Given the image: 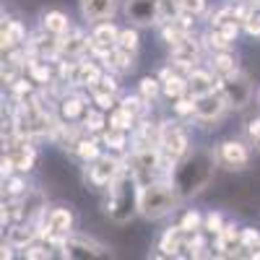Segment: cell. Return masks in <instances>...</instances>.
<instances>
[{
	"instance_id": "cell-6",
	"label": "cell",
	"mask_w": 260,
	"mask_h": 260,
	"mask_svg": "<svg viewBox=\"0 0 260 260\" xmlns=\"http://www.w3.org/2000/svg\"><path fill=\"white\" fill-rule=\"evenodd\" d=\"M125 16L136 26H154L161 18L159 0H125Z\"/></svg>"
},
{
	"instance_id": "cell-13",
	"label": "cell",
	"mask_w": 260,
	"mask_h": 260,
	"mask_svg": "<svg viewBox=\"0 0 260 260\" xmlns=\"http://www.w3.org/2000/svg\"><path fill=\"white\" fill-rule=\"evenodd\" d=\"M198 47L192 45V42L185 37L182 42H177L175 47H172V65L175 68H182V71H195V65H198Z\"/></svg>"
},
{
	"instance_id": "cell-7",
	"label": "cell",
	"mask_w": 260,
	"mask_h": 260,
	"mask_svg": "<svg viewBox=\"0 0 260 260\" xmlns=\"http://www.w3.org/2000/svg\"><path fill=\"white\" fill-rule=\"evenodd\" d=\"M122 175V167L115 156H99L94 161H89V182L96 187H112L115 180Z\"/></svg>"
},
{
	"instance_id": "cell-30",
	"label": "cell",
	"mask_w": 260,
	"mask_h": 260,
	"mask_svg": "<svg viewBox=\"0 0 260 260\" xmlns=\"http://www.w3.org/2000/svg\"><path fill=\"white\" fill-rule=\"evenodd\" d=\"M206 42H208V47L213 50V52H232V39H226L224 34H221V29H213V31H208L206 34Z\"/></svg>"
},
{
	"instance_id": "cell-19",
	"label": "cell",
	"mask_w": 260,
	"mask_h": 260,
	"mask_svg": "<svg viewBox=\"0 0 260 260\" xmlns=\"http://www.w3.org/2000/svg\"><path fill=\"white\" fill-rule=\"evenodd\" d=\"M3 50H13V47H18V45H24L26 42V31H24V26L18 24V21H6L3 24Z\"/></svg>"
},
{
	"instance_id": "cell-10",
	"label": "cell",
	"mask_w": 260,
	"mask_h": 260,
	"mask_svg": "<svg viewBox=\"0 0 260 260\" xmlns=\"http://www.w3.org/2000/svg\"><path fill=\"white\" fill-rule=\"evenodd\" d=\"M62 255L65 257H73V255H107V247L99 245L91 237H83V234H68V240L62 245Z\"/></svg>"
},
{
	"instance_id": "cell-24",
	"label": "cell",
	"mask_w": 260,
	"mask_h": 260,
	"mask_svg": "<svg viewBox=\"0 0 260 260\" xmlns=\"http://www.w3.org/2000/svg\"><path fill=\"white\" fill-rule=\"evenodd\" d=\"M161 89H164V94H167L169 99H180V96L187 94V78H182V76H177V73H172L169 78L161 81Z\"/></svg>"
},
{
	"instance_id": "cell-15",
	"label": "cell",
	"mask_w": 260,
	"mask_h": 260,
	"mask_svg": "<svg viewBox=\"0 0 260 260\" xmlns=\"http://www.w3.org/2000/svg\"><path fill=\"white\" fill-rule=\"evenodd\" d=\"M42 31H47L52 37H65L71 31V24H68V16L60 13V11H50L42 16Z\"/></svg>"
},
{
	"instance_id": "cell-2",
	"label": "cell",
	"mask_w": 260,
	"mask_h": 260,
	"mask_svg": "<svg viewBox=\"0 0 260 260\" xmlns=\"http://www.w3.org/2000/svg\"><path fill=\"white\" fill-rule=\"evenodd\" d=\"M211 175H213V156L198 151V154H192L177 169L175 185H177L180 195H195V192H201L211 182Z\"/></svg>"
},
{
	"instance_id": "cell-8",
	"label": "cell",
	"mask_w": 260,
	"mask_h": 260,
	"mask_svg": "<svg viewBox=\"0 0 260 260\" xmlns=\"http://www.w3.org/2000/svg\"><path fill=\"white\" fill-rule=\"evenodd\" d=\"M216 161H219L224 169H232V172H240L247 167L250 161V151L242 141H224L216 151Z\"/></svg>"
},
{
	"instance_id": "cell-1",
	"label": "cell",
	"mask_w": 260,
	"mask_h": 260,
	"mask_svg": "<svg viewBox=\"0 0 260 260\" xmlns=\"http://www.w3.org/2000/svg\"><path fill=\"white\" fill-rule=\"evenodd\" d=\"M177 201H180L177 185L151 182L146 187H138V211L148 221H156V219H161V216L172 213L177 208Z\"/></svg>"
},
{
	"instance_id": "cell-9",
	"label": "cell",
	"mask_w": 260,
	"mask_h": 260,
	"mask_svg": "<svg viewBox=\"0 0 260 260\" xmlns=\"http://www.w3.org/2000/svg\"><path fill=\"white\" fill-rule=\"evenodd\" d=\"M224 110H226V99L221 91H208V94L195 96V117L203 122L219 120L224 115Z\"/></svg>"
},
{
	"instance_id": "cell-22",
	"label": "cell",
	"mask_w": 260,
	"mask_h": 260,
	"mask_svg": "<svg viewBox=\"0 0 260 260\" xmlns=\"http://www.w3.org/2000/svg\"><path fill=\"white\" fill-rule=\"evenodd\" d=\"M102 71L96 68V62H78V76H76V86H91L96 89L102 81Z\"/></svg>"
},
{
	"instance_id": "cell-26",
	"label": "cell",
	"mask_w": 260,
	"mask_h": 260,
	"mask_svg": "<svg viewBox=\"0 0 260 260\" xmlns=\"http://www.w3.org/2000/svg\"><path fill=\"white\" fill-rule=\"evenodd\" d=\"M11 156H13L18 172H29V169L34 167V161H37V154H34V148H31V146H18Z\"/></svg>"
},
{
	"instance_id": "cell-40",
	"label": "cell",
	"mask_w": 260,
	"mask_h": 260,
	"mask_svg": "<svg viewBox=\"0 0 260 260\" xmlns=\"http://www.w3.org/2000/svg\"><path fill=\"white\" fill-rule=\"evenodd\" d=\"M237 16H234V8H221V11H216L213 13V18H211V24H213V29H221L226 21H234Z\"/></svg>"
},
{
	"instance_id": "cell-31",
	"label": "cell",
	"mask_w": 260,
	"mask_h": 260,
	"mask_svg": "<svg viewBox=\"0 0 260 260\" xmlns=\"http://www.w3.org/2000/svg\"><path fill=\"white\" fill-rule=\"evenodd\" d=\"M83 127L89 130V133H102V130L107 127V122H104V110H91V112H86Z\"/></svg>"
},
{
	"instance_id": "cell-27",
	"label": "cell",
	"mask_w": 260,
	"mask_h": 260,
	"mask_svg": "<svg viewBox=\"0 0 260 260\" xmlns=\"http://www.w3.org/2000/svg\"><path fill=\"white\" fill-rule=\"evenodd\" d=\"M133 122H136V115L130 110H125V107H117L110 115V127H117V130H133L136 127Z\"/></svg>"
},
{
	"instance_id": "cell-4",
	"label": "cell",
	"mask_w": 260,
	"mask_h": 260,
	"mask_svg": "<svg viewBox=\"0 0 260 260\" xmlns=\"http://www.w3.org/2000/svg\"><path fill=\"white\" fill-rule=\"evenodd\" d=\"M159 146H161V154L169 161H177L187 154L190 141L180 122H161V143Z\"/></svg>"
},
{
	"instance_id": "cell-34",
	"label": "cell",
	"mask_w": 260,
	"mask_h": 260,
	"mask_svg": "<svg viewBox=\"0 0 260 260\" xmlns=\"http://www.w3.org/2000/svg\"><path fill=\"white\" fill-rule=\"evenodd\" d=\"M161 91H164V89H161V81H156V78H143L141 86H138V94H143L148 102H154Z\"/></svg>"
},
{
	"instance_id": "cell-35",
	"label": "cell",
	"mask_w": 260,
	"mask_h": 260,
	"mask_svg": "<svg viewBox=\"0 0 260 260\" xmlns=\"http://www.w3.org/2000/svg\"><path fill=\"white\" fill-rule=\"evenodd\" d=\"M24 192H29L24 177H6V195L8 198H18V195H24Z\"/></svg>"
},
{
	"instance_id": "cell-41",
	"label": "cell",
	"mask_w": 260,
	"mask_h": 260,
	"mask_svg": "<svg viewBox=\"0 0 260 260\" xmlns=\"http://www.w3.org/2000/svg\"><path fill=\"white\" fill-rule=\"evenodd\" d=\"M257 242H260V232H255V229H242L240 247H245V250H255Z\"/></svg>"
},
{
	"instance_id": "cell-28",
	"label": "cell",
	"mask_w": 260,
	"mask_h": 260,
	"mask_svg": "<svg viewBox=\"0 0 260 260\" xmlns=\"http://www.w3.org/2000/svg\"><path fill=\"white\" fill-rule=\"evenodd\" d=\"M76 154L83 159V161H94L102 156V148H99V141L96 138H81L78 146H76Z\"/></svg>"
},
{
	"instance_id": "cell-12",
	"label": "cell",
	"mask_w": 260,
	"mask_h": 260,
	"mask_svg": "<svg viewBox=\"0 0 260 260\" xmlns=\"http://www.w3.org/2000/svg\"><path fill=\"white\" fill-rule=\"evenodd\" d=\"M117 13V0H81V16L89 24L110 21Z\"/></svg>"
},
{
	"instance_id": "cell-33",
	"label": "cell",
	"mask_w": 260,
	"mask_h": 260,
	"mask_svg": "<svg viewBox=\"0 0 260 260\" xmlns=\"http://www.w3.org/2000/svg\"><path fill=\"white\" fill-rule=\"evenodd\" d=\"M180 226H182V232H185V234H192V232H201V229H203V216H201L198 211H187V213L182 216V221H180Z\"/></svg>"
},
{
	"instance_id": "cell-48",
	"label": "cell",
	"mask_w": 260,
	"mask_h": 260,
	"mask_svg": "<svg viewBox=\"0 0 260 260\" xmlns=\"http://www.w3.org/2000/svg\"><path fill=\"white\" fill-rule=\"evenodd\" d=\"M257 102H260V91H257Z\"/></svg>"
},
{
	"instance_id": "cell-32",
	"label": "cell",
	"mask_w": 260,
	"mask_h": 260,
	"mask_svg": "<svg viewBox=\"0 0 260 260\" xmlns=\"http://www.w3.org/2000/svg\"><path fill=\"white\" fill-rule=\"evenodd\" d=\"M141 45V37H138V29H120V42H117V47L122 50H130V52H136Z\"/></svg>"
},
{
	"instance_id": "cell-39",
	"label": "cell",
	"mask_w": 260,
	"mask_h": 260,
	"mask_svg": "<svg viewBox=\"0 0 260 260\" xmlns=\"http://www.w3.org/2000/svg\"><path fill=\"white\" fill-rule=\"evenodd\" d=\"M94 104L99 107V110H112V104H115V94H110V91H104V89H99V91H94Z\"/></svg>"
},
{
	"instance_id": "cell-47",
	"label": "cell",
	"mask_w": 260,
	"mask_h": 260,
	"mask_svg": "<svg viewBox=\"0 0 260 260\" xmlns=\"http://www.w3.org/2000/svg\"><path fill=\"white\" fill-rule=\"evenodd\" d=\"M247 133H250V138H260V117L250 120V125H247Z\"/></svg>"
},
{
	"instance_id": "cell-14",
	"label": "cell",
	"mask_w": 260,
	"mask_h": 260,
	"mask_svg": "<svg viewBox=\"0 0 260 260\" xmlns=\"http://www.w3.org/2000/svg\"><path fill=\"white\" fill-rule=\"evenodd\" d=\"M187 91H190L192 96H201V94L216 91V78H213L208 71L195 68V71L187 73Z\"/></svg>"
},
{
	"instance_id": "cell-36",
	"label": "cell",
	"mask_w": 260,
	"mask_h": 260,
	"mask_svg": "<svg viewBox=\"0 0 260 260\" xmlns=\"http://www.w3.org/2000/svg\"><path fill=\"white\" fill-rule=\"evenodd\" d=\"M203 11H206V0H180V13L201 16Z\"/></svg>"
},
{
	"instance_id": "cell-20",
	"label": "cell",
	"mask_w": 260,
	"mask_h": 260,
	"mask_svg": "<svg viewBox=\"0 0 260 260\" xmlns=\"http://www.w3.org/2000/svg\"><path fill=\"white\" fill-rule=\"evenodd\" d=\"M242 229H237V224H224V229L216 234V250L219 252H229L234 250V245H240Z\"/></svg>"
},
{
	"instance_id": "cell-29",
	"label": "cell",
	"mask_w": 260,
	"mask_h": 260,
	"mask_svg": "<svg viewBox=\"0 0 260 260\" xmlns=\"http://www.w3.org/2000/svg\"><path fill=\"white\" fill-rule=\"evenodd\" d=\"M29 76H31V81H37V83H50V81H52V71H50L47 60L31 57V62H29Z\"/></svg>"
},
{
	"instance_id": "cell-18",
	"label": "cell",
	"mask_w": 260,
	"mask_h": 260,
	"mask_svg": "<svg viewBox=\"0 0 260 260\" xmlns=\"http://www.w3.org/2000/svg\"><path fill=\"white\" fill-rule=\"evenodd\" d=\"M182 226L177 224V226H169L164 234H161V242H159V250L164 252V255H177V250L180 247H185V240H182Z\"/></svg>"
},
{
	"instance_id": "cell-11",
	"label": "cell",
	"mask_w": 260,
	"mask_h": 260,
	"mask_svg": "<svg viewBox=\"0 0 260 260\" xmlns=\"http://www.w3.org/2000/svg\"><path fill=\"white\" fill-rule=\"evenodd\" d=\"M120 42V29L112 24V21H99L91 31V50L94 52H110L117 47Z\"/></svg>"
},
{
	"instance_id": "cell-42",
	"label": "cell",
	"mask_w": 260,
	"mask_h": 260,
	"mask_svg": "<svg viewBox=\"0 0 260 260\" xmlns=\"http://www.w3.org/2000/svg\"><path fill=\"white\" fill-rule=\"evenodd\" d=\"M159 6H161V18L172 21V16H177L180 13V0H159Z\"/></svg>"
},
{
	"instance_id": "cell-3",
	"label": "cell",
	"mask_w": 260,
	"mask_h": 260,
	"mask_svg": "<svg viewBox=\"0 0 260 260\" xmlns=\"http://www.w3.org/2000/svg\"><path fill=\"white\" fill-rule=\"evenodd\" d=\"M138 208V195L133 198V192H130L127 187V180L120 175L112 185V198H110V206H107V211H110V216L115 221H127L130 216H133V211Z\"/></svg>"
},
{
	"instance_id": "cell-43",
	"label": "cell",
	"mask_w": 260,
	"mask_h": 260,
	"mask_svg": "<svg viewBox=\"0 0 260 260\" xmlns=\"http://www.w3.org/2000/svg\"><path fill=\"white\" fill-rule=\"evenodd\" d=\"M11 89H13V94H16L18 99H24V96H29V94H31V81L18 78V81H13V83H11Z\"/></svg>"
},
{
	"instance_id": "cell-37",
	"label": "cell",
	"mask_w": 260,
	"mask_h": 260,
	"mask_svg": "<svg viewBox=\"0 0 260 260\" xmlns=\"http://www.w3.org/2000/svg\"><path fill=\"white\" fill-rule=\"evenodd\" d=\"M175 112H177L180 117L195 115V96H192V99H187V96H180V99H175Z\"/></svg>"
},
{
	"instance_id": "cell-38",
	"label": "cell",
	"mask_w": 260,
	"mask_h": 260,
	"mask_svg": "<svg viewBox=\"0 0 260 260\" xmlns=\"http://www.w3.org/2000/svg\"><path fill=\"white\" fill-rule=\"evenodd\" d=\"M203 229L206 232H211V234H219L221 229H224V221H221V213H208L206 219H203Z\"/></svg>"
},
{
	"instance_id": "cell-25",
	"label": "cell",
	"mask_w": 260,
	"mask_h": 260,
	"mask_svg": "<svg viewBox=\"0 0 260 260\" xmlns=\"http://www.w3.org/2000/svg\"><path fill=\"white\" fill-rule=\"evenodd\" d=\"M102 143L110 148V151H115V154H120V151H125V146H127L125 130H117V127L104 130V133H102Z\"/></svg>"
},
{
	"instance_id": "cell-23",
	"label": "cell",
	"mask_w": 260,
	"mask_h": 260,
	"mask_svg": "<svg viewBox=\"0 0 260 260\" xmlns=\"http://www.w3.org/2000/svg\"><path fill=\"white\" fill-rule=\"evenodd\" d=\"M133 60H136V52L122 50V47H115V50L110 52V60H107V65H110L112 71H133Z\"/></svg>"
},
{
	"instance_id": "cell-21",
	"label": "cell",
	"mask_w": 260,
	"mask_h": 260,
	"mask_svg": "<svg viewBox=\"0 0 260 260\" xmlns=\"http://www.w3.org/2000/svg\"><path fill=\"white\" fill-rule=\"evenodd\" d=\"M83 112H86V99H81V96H65L60 102V117L62 120L76 122Z\"/></svg>"
},
{
	"instance_id": "cell-46",
	"label": "cell",
	"mask_w": 260,
	"mask_h": 260,
	"mask_svg": "<svg viewBox=\"0 0 260 260\" xmlns=\"http://www.w3.org/2000/svg\"><path fill=\"white\" fill-rule=\"evenodd\" d=\"M99 89L110 91V94H117V81H115L112 76H102V81H99Z\"/></svg>"
},
{
	"instance_id": "cell-16",
	"label": "cell",
	"mask_w": 260,
	"mask_h": 260,
	"mask_svg": "<svg viewBox=\"0 0 260 260\" xmlns=\"http://www.w3.org/2000/svg\"><path fill=\"white\" fill-rule=\"evenodd\" d=\"M37 237H39V229H34V226H21V224L8 226V242H11L13 247L26 250V247L37 240Z\"/></svg>"
},
{
	"instance_id": "cell-5",
	"label": "cell",
	"mask_w": 260,
	"mask_h": 260,
	"mask_svg": "<svg viewBox=\"0 0 260 260\" xmlns=\"http://www.w3.org/2000/svg\"><path fill=\"white\" fill-rule=\"evenodd\" d=\"M224 99H226V107L232 110H242V107L250 104V96H252V83L245 73H234L229 78H224V89H221Z\"/></svg>"
},
{
	"instance_id": "cell-45",
	"label": "cell",
	"mask_w": 260,
	"mask_h": 260,
	"mask_svg": "<svg viewBox=\"0 0 260 260\" xmlns=\"http://www.w3.org/2000/svg\"><path fill=\"white\" fill-rule=\"evenodd\" d=\"M221 34H224L226 39H232V42L237 39V34H240V26H237V18H234V21H226V24L221 26Z\"/></svg>"
},
{
	"instance_id": "cell-44",
	"label": "cell",
	"mask_w": 260,
	"mask_h": 260,
	"mask_svg": "<svg viewBox=\"0 0 260 260\" xmlns=\"http://www.w3.org/2000/svg\"><path fill=\"white\" fill-rule=\"evenodd\" d=\"M26 257H50V250L45 247V245H29L26 247Z\"/></svg>"
},
{
	"instance_id": "cell-17",
	"label": "cell",
	"mask_w": 260,
	"mask_h": 260,
	"mask_svg": "<svg viewBox=\"0 0 260 260\" xmlns=\"http://www.w3.org/2000/svg\"><path fill=\"white\" fill-rule=\"evenodd\" d=\"M211 68L213 73L219 78H229L234 73H240V68H237V60L232 52H213V60H211Z\"/></svg>"
}]
</instances>
